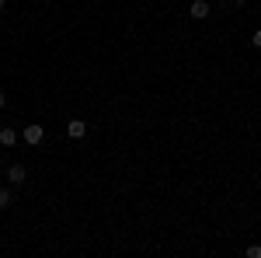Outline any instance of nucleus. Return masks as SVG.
<instances>
[{"instance_id":"nucleus-1","label":"nucleus","mask_w":261,"mask_h":258,"mask_svg":"<svg viewBox=\"0 0 261 258\" xmlns=\"http://www.w3.org/2000/svg\"><path fill=\"white\" fill-rule=\"evenodd\" d=\"M21 136H24V143H28V147H39L42 139H45V129H42L39 122H28V126H24V133H21Z\"/></svg>"},{"instance_id":"nucleus-2","label":"nucleus","mask_w":261,"mask_h":258,"mask_svg":"<svg viewBox=\"0 0 261 258\" xmlns=\"http://www.w3.org/2000/svg\"><path fill=\"white\" fill-rule=\"evenodd\" d=\"M7 178H11V185H24L28 181V168L24 164H11L7 168Z\"/></svg>"},{"instance_id":"nucleus-3","label":"nucleus","mask_w":261,"mask_h":258,"mask_svg":"<svg viewBox=\"0 0 261 258\" xmlns=\"http://www.w3.org/2000/svg\"><path fill=\"white\" fill-rule=\"evenodd\" d=\"M84 133H87V122L84 119H70L66 122V136L70 139H84Z\"/></svg>"},{"instance_id":"nucleus-4","label":"nucleus","mask_w":261,"mask_h":258,"mask_svg":"<svg viewBox=\"0 0 261 258\" xmlns=\"http://www.w3.org/2000/svg\"><path fill=\"white\" fill-rule=\"evenodd\" d=\"M188 14H192V18H195V21L209 18V4H205V0H195V4L188 7Z\"/></svg>"},{"instance_id":"nucleus-5","label":"nucleus","mask_w":261,"mask_h":258,"mask_svg":"<svg viewBox=\"0 0 261 258\" xmlns=\"http://www.w3.org/2000/svg\"><path fill=\"white\" fill-rule=\"evenodd\" d=\"M0 143H4V147H14V143H18V133H14L11 126H4V129H0Z\"/></svg>"},{"instance_id":"nucleus-6","label":"nucleus","mask_w":261,"mask_h":258,"mask_svg":"<svg viewBox=\"0 0 261 258\" xmlns=\"http://www.w3.org/2000/svg\"><path fill=\"white\" fill-rule=\"evenodd\" d=\"M11 206V189H0V209H7Z\"/></svg>"},{"instance_id":"nucleus-7","label":"nucleus","mask_w":261,"mask_h":258,"mask_svg":"<svg viewBox=\"0 0 261 258\" xmlns=\"http://www.w3.org/2000/svg\"><path fill=\"white\" fill-rule=\"evenodd\" d=\"M247 258H261V244H251L247 248Z\"/></svg>"},{"instance_id":"nucleus-8","label":"nucleus","mask_w":261,"mask_h":258,"mask_svg":"<svg viewBox=\"0 0 261 258\" xmlns=\"http://www.w3.org/2000/svg\"><path fill=\"white\" fill-rule=\"evenodd\" d=\"M251 42H254V49H261V28L254 32V35H251Z\"/></svg>"},{"instance_id":"nucleus-9","label":"nucleus","mask_w":261,"mask_h":258,"mask_svg":"<svg viewBox=\"0 0 261 258\" xmlns=\"http://www.w3.org/2000/svg\"><path fill=\"white\" fill-rule=\"evenodd\" d=\"M4 105H7V95H4V91H0V108H4Z\"/></svg>"},{"instance_id":"nucleus-10","label":"nucleus","mask_w":261,"mask_h":258,"mask_svg":"<svg viewBox=\"0 0 261 258\" xmlns=\"http://www.w3.org/2000/svg\"><path fill=\"white\" fill-rule=\"evenodd\" d=\"M230 4H237V7H244V4H247V0H230Z\"/></svg>"},{"instance_id":"nucleus-11","label":"nucleus","mask_w":261,"mask_h":258,"mask_svg":"<svg viewBox=\"0 0 261 258\" xmlns=\"http://www.w3.org/2000/svg\"><path fill=\"white\" fill-rule=\"evenodd\" d=\"M0 11H4V0H0Z\"/></svg>"}]
</instances>
